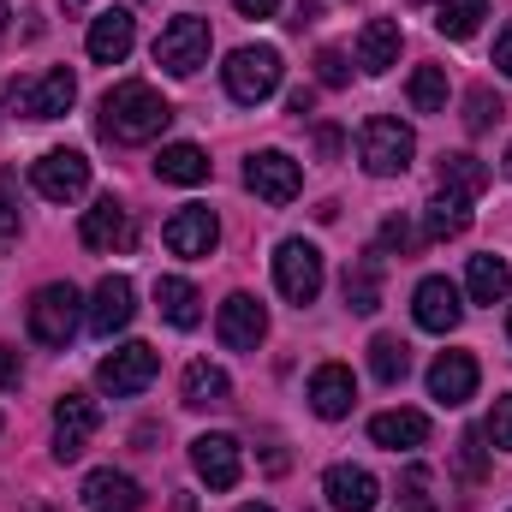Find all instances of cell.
Returning a JSON list of instances; mask_svg holds the SVG:
<instances>
[{"instance_id": "3957f363", "label": "cell", "mask_w": 512, "mask_h": 512, "mask_svg": "<svg viewBox=\"0 0 512 512\" xmlns=\"http://www.w3.org/2000/svg\"><path fill=\"white\" fill-rule=\"evenodd\" d=\"M78 328H84V298L72 280H54L30 298V340L36 346H72Z\"/></svg>"}, {"instance_id": "ee69618b", "label": "cell", "mask_w": 512, "mask_h": 512, "mask_svg": "<svg viewBox=\"0 0 512 512\" xmlns=\"http://www.w3.org/2000/svg\"><path fill=\"white\" fill-rule=\"evenodd\" d=\"M495 66H501V72L512 78V24L501 30V36H495Z\"/></svg>"}, {"instance_id": "484cf974", "label": "cell", "mask_w": 512, "mask_h": 512, "mask_svg": "<svg viewBox=\"0 0 512 512\" xmlns=\"http://www.w3.org/2000/svg\"><path fill=\"white\" fill-rule=\"evenodd\" d=\"M155 310H161L173 328H197V322H203V298H197V286L179 280V274H161V280H155Z\"/></svg>"}, {"instance_id": "b9f144b4", "label": "cell", "mask_w": 512, "mask_h": 512, "mask_svg": "<svg viewBox=\"0 0 512 512\" xmlns=\"http://www.w3.org/2000/svg\"><path fill=\"white\" fill-rule=\"evenodd\" d=\"M18 376H24L18 352H12V346H0V387H18Z\"/></svg>"}, {"instance_id": "74e56055", "label": "cell", "mask_w": 512, "mask_h": 512, "mask_svg": "<svg viewBox=\"0 0 512 512\" xmlns=\"http://www.w3.org/2000/svg\"><path fill=\"white\" fill-rule=\"evenodd\" d=\"M18 245V197H12V173H0V251Z\"/></svg>"}, {"instance_id": "7bdbcfd3", "label": "cell", "mask_w": 512, "mask_h": 512, "mask_svg": "<svg viewBox=\"0 0 512 512\" xmlns=\"http://www.w3.org/2000/svg\"><path fill=\"white\" fill-rule=\"evenodd\" d=\"M316 155H322V161H334V155H340V126H322V131H316Z\"/></svg>"}, {"instance_id": "5bb4252c", "label": "cell", "mask_w": 512, "mask_h": 512, "mask_svg": "<svg viewBox=\"0 0 512 512\" xmlns=\"http://www.w3.org/2000/svg\"><path fill=\"white\" fill-rule=\"evenodd\" d=\"M411 316H417V328H429V334H453V328L465 322V298H459L453 280L429 274V280L417 286V298H411Z\"/></svg>"}, {"instance_id": "f907efd6", "label": "cell", "mask_w": 512, "mask_h": 512, "mask_svg": "<svg viewBox=\"0 0 512 512\" xmlns=\"http://www.w3.org/2000/svg\"><path fill=\"white\" fill-rule=\"evenodd\" d=\"M239 512H274V507H256V501H251V507H239Z\"/></svg>"}, {"instance_id": "44dd1931", "label": "cell", "mask_w": 512, "mask_h": 512, "mask_svg": "<svg viewBox=\"0 0 512 512\" xmlns=\"http://www.w3.org/2000/svg\"><path fill=\"white\" fill-rule=\"evenodd\" d=\"M352 405H358V382H352L346 364H322V370L310 376V411H316V417L334 423V417H346Z\"/></svg>"}, {"instance_id": "f5cc1de1", "label": "cell", "mask_w": 512, "mask_h": 512, "mask_svg": "<svg viewBox=\"0 0 512 512\" xmlns=\"http://www.w3.org/2000/svg\"><path fill=\"white\" fill-rule=\"evenodd\" d=\"M507 334H512V310H507Z\"/></svg>"}, {"instance_id": "d590c367", "label": "cell", "mask_w": 512, "mask_h": 512, "mask_svg": "<svg viewBox=\"0 0 512 512\" xmlns=\"http://www.w3.org/2000/svg\"><path fill=\"white\" fill-rule=\"evenodd\" d=\"M411 256L417 251V227H411V221H405V215H387L382 221V233H376V256Z\"/></svg>"}, {"instance_id": "4dcf8cb0", "label": "cell", "mask_w": 512, "mask_h": 512, "mask_svg": "<svg viewBox=\"0 0 512 512\" xmlns=\"http://www.w3.org/2000/svg\"><path fill=\"white\" fill-rule=\"evenodd\" d=\"M483 18H489V0H441V6H435V30H441L447 42H471Z\"/></svg>"}, {"instance_id": "f1b7e54d", "label": "cell", "mask_w": 512, "mask_h": 512, "mask_svg": "<svg viewBox=\"0 0 512 512\" xmlns=\"http://www.w3.org/2000/svg\"><path fill=\"white\" fill-rule=\"evenodd\" d=\"M465 292H471L477 304H501V298L512 292V268H507V256H471Z\"/></svg>"}, {"instance_id": "ac0fdd59", "label": "cell", "mask_w": 512, "mask_h": 512, "mask_svg": "<svg viewBox=\"0 0 512 512\" xmlns=\"http://www.w3.org/2000/svg\"><path fill=\"white\" fill-rule=\"evenodd\" d=\"M191 465H197V477H203L209 489H233L239 471H245L233 435H197V441H191Z\"/></svg>"}, {"instance_id": "d6986e66", "label": "cell", "mask_w": 512, "mask_h": 512, "mask_svg": "<svg viewBox=\"0 0 512 512\" xmlns=\"http://www.w3.org/2000/svg\"><path fill=\"white\" fill-rule=\"evenodd\" d=\"M322 495H328V507L334 512H376L382 483H376L364 465H334V471L322 477Z\"/></svg>"}, {"instance_id": "52a82bcc", "label": "cell", "mask_w": 512, "mask_h": 512, "mask_svg": "<svg viewBox=\"0 0 512 512\" xmlns=\"http://www.w3.org/2000/svg\"><path fill=\"white\" fill-rule=\"evenodd\" d=\"M274 286L292 304H316V292H322V251L310 239H286L274 251Z\"/></svg>"}, {"instance_id": "d6a6232c", "label": "cell", "mask_w": 512, "mask_h": 512, "mask_svg": "<svg viewBox=\"0 0 512 512\" xmlns=\"http://www.w3.org/2000/svg\"><path fill=\"white\" fill-rule=\"evenodd\" d=\"M405 96H411L417 114H447V66H417Z\"/></svg>"}, {"instance_id": "ab89813d", "label": "cell", "mask_w": 512, "mask_h": 512, "mask_svg": "<svg viewBox=\"0 0 512 512\" xmlns=\"http://www.w3.org/2000/svg\"><path fill=\"white\" fill-rule=\"evenodd\" d=\"M459 477H471V483L483 477V435H465L459 441Z\"/></svg>"}, {"instance_id": "ffe728a7", "label": "cell", "mask_w": 512, "mask_h": 512, "mask_svg": "<svg viewBox=\"0 0 512 512\" xmlns=\"http://www.w3.org/2000/svg\"><path fill=\"white\" fill-rule=\"evenodd\" d=\"M429 393H435L441 405H465V399L477 393V358H471V352H441V358L429 364Z\"/></svg>"}, {"instance_id": "4316f807", "label": "cell", "mask_w": 512, "mask_h": 512, "mask_svg": "<svg viewBox=\"0 0 512 512\" xmlns=\"http://www.w3.org/2000/svg\"><path fill=\"white\" fill-rule=\"evenodd\" d=\"M179 393H185L191 411H209V405H227V399H233V382H227V370H215V364H185Z\"/></svg>"}, {"instance_id": "bcb514c9", "label": "cell", "mask_w": 512, "mask_h": 512, "mask_svg": "<svg viewBox=\"0 0 512 512\" xmlns=\"http://www.w3.org/2000/svg\"><path fill=\"white\" fill-rule=\"evenodd\" d=\"M233 6H239V12H245V18H268V12H274V6H280V0H233Z\"/></svg>"}, {"instance_id": "7dc6e473", "label": "cell", "mask_w": 512, "mask_h": 512, "mask_svg": "<svg viewBox=\"0 0 512 512\" xmlns=\"http://www.w3.org/2000/svg\"><path fill=\"white\" fill-rule=\"evenodd\" d=\"M316 18H322V6H316V0H298V12H292V24L304 30V24H316Z\"/></svg>"}, {"instance_id": "11a10c76", "label": "cell", "mask_w": 512, "mask_h": 512, "mask_svg": "<svg viewBox=\"0 0 512 512\" xmlns=\"http://www.w3.org/2000/svg\"><path fill=\"white\" fill-rule=\"evenodd\" d=\"M30 512H48V507H30Z\"/></svg>"}, {"instance_id": "db71d44e", "label": "cell", "mask_w": 512, "mask_h": 512, "mask_svg": "<svg viewBox=\"0 0 512 512\" xmlns=\"http://www.w3.org/2000/svg\"><path fill=\"white\" fill-rule=\"evenodd\" d=\"M411 6H429V0H411Z\"/></svg>"}, {"instance_id": "e0dca14e", "label": "cell", "mask_w": 512, "mask_h": 512, "mask_svg": "<svg viewBox=\"0 0 512 512\" xmlns=\"http://www.w3.org/2000/svg\"><path fill=\"white\" fill-rule=\"evenodd\" d=\"M78 239H84V251H131V209H120L114 197H102L96 209H84V227H78Z\"/></svg>"}, {"instance_id": "8992f818", "label": "cell", "mask_w": 512, "mask_h": 512, "mask_svg": "<svg viewBox=\"0 0 512 512\" xmlns=\"http://www.w3.org/2000/svg\"><path fill=\"white\" fill-rule=\"evenodd\" d=\"M161 376V358H155V346H143V340H126V346H114L102 364H96V382L102 393H114V399H131V393H143V387Z\"/></svg>"}, {"instance_id": "2e32d148", "label": "cell", "mask_w": 512, "mask_h": 512, "mask_svg": "<svg viewBox=\"0 0 512 512\" xmlns=\"http://www.w3.org/2000/svg\"><path fill=\"white\" fill-rule=\"evenodd\" d=\"M131 42H137V18H131L126 6H108V12H96V18H90L84 48H90V60H96V66H120V60L131 54Z\"/></svg>"}, {"instance_id": "cb8c5ba5", "label": "cell", "mask_w": 512, "mask_h": 512, "mask_svg": "<svg viewBox=\"0 0 512 512\" xmlns=\"http://www.w3.org/2000/svg\"><path fill=\"white\" fill-rule=\"evenodd\" d=\"M399 24L393 18H370L364 30H358V66L370 72V78H382L387 66H399Z\"/></svg>"}, {"instance_id": "7a4b0ae2", "label": "cell", "mask_w": 512, "mask_h": 512, "mask_svg": "<svg viewBox=\"0 0 512 512\" xmlns=\"http://www.w3.org/2000/svg\"><path fill=\"white\" fill-rule=\"evenodd\" d=\"M411 155H417V137H411L405 120H393V114L364 120V131H358V161H364L370 179H399L411 167Z\"/></svg>"}, {"instance_id": "6da1fadb", "label": "cell", "mask_w": 512, "mask_h": 512, "mask_svg": "<svg viewBox=\"0 0 512 512\" xmlns=\"http://www.w3.org/2000/svg\"><path fill=\"white\" fill-rule=\"evenodd\" d=\"M167 126H173V108L143 78H126L102 96V137H114V143H149Z\"/></svg>"}, {"instance_id": "d4e9b609", "label": "cell", "mask_w": 512, "mask_h": 512, "mask_svg": "<svg viewBox=\"0 0 512 512\" xmlns=\"http://www.w3.org/2000/svg\"><path fill=\"white\" fill-rule=\"evenodd\" d=\"M471 233V197H453V191H435L429 209H423V239H459Z\"/></svg>"}, {"instance_id": "f546056e", "label": "cell", "mask_w": 512, "mask_h": 512, "mask_svg": "<svg viewBox=\"0 0 512 512\" xmlns=\"http://www.w3.org/2000/svg\"><path fill=\"white\" fill-rule=\"evenodd\" d=\"M441 191H453V197H483L489 191V167L477 161V155H441Z\"/></svg>"}, {"instance_id": "f6af8a7d", "label": "cell", "mask_w": 512, "mask_h": 512, "mask_svg": "<svg viewBox=\"0 0 512 512\" xmlns=\"http://www.w3.org/2000/svg\"><path fill=\"white\" fill-rule=\"evenodd\" d=\"M310 108H316V90H292V96H286V114H298V120H304Z\"/></svg>"}, {"instance_id": "f35d334b", "label": "cell", "mask_w": 512, "mask_h": 512, "mask_svg": "<svg viewBox=\"0 0 512 512\" xmlns=\"http://www.w3.org/2000/svg\"><path fill=\"white\" fill-rule=\"evenodd\" d=\"M316 78H322L328 90H346V78H352L346 54H340V48H322V54H316Z\"/></svg>"}, {"instance_id": "836d02e7", "label": "cell", "mask_w": 512, "mask_h": 512, "mask_svg": "<svg viewBox=\"0 0 512 512\" xmlns=\"http://www.w3.org/2000/svg\"><path fill=\"white\" fill-rule=\"evenodd\" d=\"M370 370H376V382H405V370H411V346L405 340H393V334H376L370 340Z\"/></svg>"}, {"instance_id": "83f0119b", "label": "cell", "mask_w": 512, "mask_h": 512, "mask_svg": "<svg viewBox=\"0 0 512 512\" xmlns=\"http://www.w3.org/2000/svg\"><path fill=\"white\" fill-rule=\"evenodd\" d=\"M155 173H161L167 185H203V179H209V155H203L197 143H167V149L155 155Z\"/></svg>"}, {"instance_id": "816d5d0a", "label": "cell", "mask_w": 512, "mask_h": 512, "mask_svg": "<svg viewBox=\"0 0 512 512\" xmlns=\"http://www.w3.org/2000/svg\"><path fill=\"white\" fill-rule=\"evenodd\" d=\"M507 179H512V149H507Z\"/></svg>"}, {"instance_id": "4fadbf2b", "label": "cell", "mask_w": 512, "mask_h": 512, "mask_svg": "<svg viewBox=\"0 0 512 512\" xmlns=\"http://www.w3.org/2000/svg\"><path fill=\"white\" fill-rule=\"evenodd\" d=\"M131 316H137V292H131V280H126V274H108V280L90 292V310H84L90 334L114 340L120 328H131Z\"/></svg>"}, {"instance_id": "e575fe53", "label": "cell", "mask_w": 512, "mask_h": 512, "mask_svg": "<svg viewBox=\"0 0 512 512\" xmlns=\"http://www.w3.org/2000/svg\"><path fill=\"white\" fill-rule=\"evenodd\" d=\"M501 114H507V108H501V96H495L489 84H477V90L465 96V126H471V131H489Z\"/></svg>"}, {"instance_id": "8d00e7d4", "label": "cell", "mask_w": 512, "mask_h": 512, "mask_svg": "<svg viewBox=\"0 0 512 512\" xmlns=\"http://www.w3.org/2000/svg\"><path fill=\"white\" fill-rule=\"evenodd\" d=\"M483 435H489L501 453H512V393H501V399L489 405V423H483Z\"/></svg>"}, {"instance_id": "1f68e13d", "label": "cell", "mask_w": 512, "mask_h": 512, "mask_svg": "<svg viewBox=\"0 0 512 512\" xmlns=\"http://www.w3.org/2000/svg\"><path fill=\"white\" fill-rule=\"evenodd\" d=\"M346 304H352L358 316H376V310H382V256L376 251L346 274Z\"/></svg>"}, {"instance_id": "603a6c76", "label": "cell", "mask_w": 512, "mask_h": 512, "mask_svg": "<svg viewBox=\"0 0 512 512\" xmlns=\"http://www.w3.org/2000/svg\"><path fill=\"white\" fill-rule=\"evenodd\" d=\"M84 507L90 512H137L143 507V489L131 483L126 471H90L84 477Z\"/></svg>"}, {"instance_id": "7c38bea8", "label": "cell", "mask_w": 512, "mask_h": 512, "mask_svg": "<svg viewBox=\"0 0 512 512\" xmlns=\"http://www.w3.org/2000/svg\"><path fill=\"white\" fill-rule=\"evenodd\" d=\"M215 334H221V346H233V352H256V346L268 340V310H262V298L233 292V298L221 304V316H215Z\"/></svg>"}, {"instance_id": "9a60e30c", "label": "cell", "mask_w": 512, "mask_h": 512, "mask_svg": "<svg viewBox=\"0 0 512 512\" xmlns=\"http://www.w3.org/2000/svg\"><path fill=\"white\" fill-rule=\"evenodd\" d=\"M161 239H167V251L173 256H209L221 245V221H215V209H203V203H191V209H179L167 227H161Z\"/></svg>"}, {"instance_id": "60d3db41", "label": "cell", "mask_w": 512, "mask_h": 512, "mask_svg": "<svg viewBox=\"0 0 512 512\" xmlns=\"http://www.w3.org/2000/svg\"><path fill=\"white\" fill-rule=\"evenodd\" d=\"M423 489H429V471H423V465H411V471H405V501H411V512H435Z\"/></svg>"}, {"instance_id": "681fc988", "label": "cell", "mask_w": 512, "mask_h": 512, "mask_svg": "<svg viewBox=\"0 0 512 512\" xmlns=\"http://www.w3.org/2000/svg\"><path fill=\"white\" fill-rule=\"evenodd\" d=\"M60 6H66V12H78V6H84V0H60Z\"/></svg>"}, {"instance_id": "c3c4849f", "label": "cell", "mask_w": 512, "mask_h": 512, "mask_svg": "<svg viewBox=\"0 0 512 512\" xmlns=\"http://www.w3.org/2000/svg\"><path fill=\"white\" fill-rule=\"evenodd\" d=\"M6 24H12V12H6V0H0V36H6Z\"/></svg>"}, {"instance_id": "5b68a950", "label": "cell", "mask_w": 512, "mask_h": 512, "mask_svg": "<svg viewBox=\"0 0 512 512\" xmlns=\"http://www.w3.org/2000/svg\"><path fill=\"white\" fill-rule=\"evenodd\" d=\"M209 18H197V12H185V18H173L161 36H155V66H167L173 78H191L197 66H209Z\"/></svg>"}, {"instance_id": "ba28073f", "label": "cell", "mask_w": 512, "mask_h": 512, "mask_svg": "<svg viewBox=\"0 0 512 512\" xmlns=\"http://www.w3.org/2000/svg\"><path fill=\"white\" fill-rule=\"evenodd\" d=\"M30 185H36L48 203L84 197V191H90V161H84V149H48V155L30 167Z\"/></svg>"}, {"instance_id": "277c9868", "label": "cell", "mask_w": 512, "mask_h": 512, "mask_svg": "<svg viewBox=\"0 0 512 512\" xmlns=\"http://www.w3.org/2000/svg\"><path fill=\"white\" fill-rule=\"evenodd\" d=\"M227 96L233 102H268L274 90H280V72H286V60H280V48H268V42H256V48H239V54H227Z\"/></svg>"}, {"instance_id": "8fae6325", "label": "cell", "mask_w": 512, "mask_h": 512, "mask_svg": "<svg viewBox=\"0 0 512 512\" xmlns=\"http://www.w3.org/2000/svg\"><path fill=\"white\" fill-rule=\"evenodd\" d=\"M18 114L24 120H60L72 102H78V78L66 72V66H48L42 78H30V84H18Z\"/></svg>"}, {"instance_id": "30bf717a", "label": "cell", "mask_w": 512, "mask_h": 512, "mask_svg": "<svg viewBox=\"0 0 512 512\" xmlns=\"http://www.w3.org/2000/svg\"><path fill=\"white\" fill-rule=\"evenodd\" d=\"M245 185H251L262 203L280 209V203H292V197L304 191V167H298L286 149H256L251 161H245Z\"/></svg>"}, {"instance_id": "9c48e42d", "label": "cell", "mask_w": 512, "mask_h": 512, "mask_svg": "<svg viewBox=\"0 0 512 512\" xmlns=\"http://www.w3.org/2000/svg\"><path fill=\"white\" fill-rule=\"evenodd\" d=\"M96 429H102V405H96L90 393H66V399L54 405V459L72 465V459L90 447Z\"/></svg>"}, {"instance_id": "7402d4cb", "label": "cell", "mask_w": 512, "mask_h": 512, "mask_svg": "<svg viewBox=\"0 0 512 512\" xmlns=\"http://www.w3.org/2000/svg\"><path fill=\"white\" fill-rule=\"evenodd\" d=\"M370 441L387 447V453H411V447H423L429 441V417L423 411H382V417H370Z\"/></svg>"}]
</instances>
